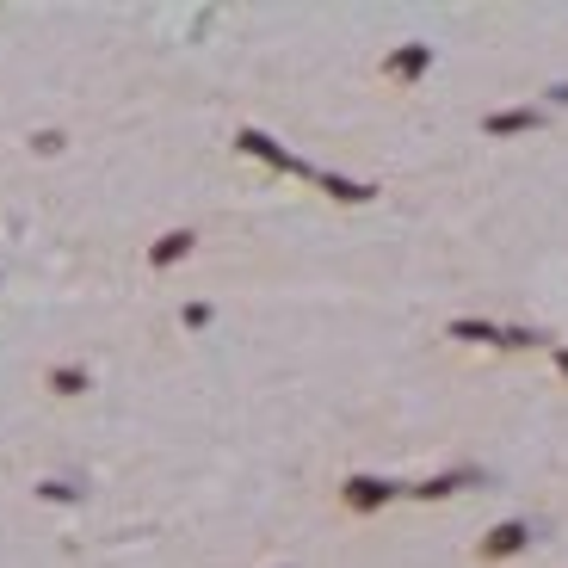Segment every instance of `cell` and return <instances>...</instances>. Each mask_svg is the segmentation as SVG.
<instances>
[{"label":"cell","mask_w":568,"mask_h":568,"mask_svg":"<svg viewBox=\"0 0 568 568\" xmlns=\"http://www.w3.org/2000/svg\"><path fill=\"white\" fill-rule=\"evenodd\" d=\"M346 501H352V507H377V501H383V482H352Z\"/></svg>","instance_id":"cell-1"},{"label":"cell","mask_w":568,"mask_h":568,"mask_svg":"<svg viewBox=\"0 0 568 568\" xmlns=\"http://www.w3.org/2000/svg\"><path fill=\"white\" fill-rule=\"evenodd\" d=\"M186 247H192V235H167V241L155 247V266H167V260H180V254H186Z\"/></svg>","instance_id":"cell-2"}]
</instances>
